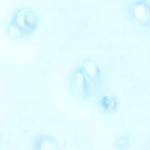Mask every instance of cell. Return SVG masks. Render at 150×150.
Masks as SVG:
<instances>
[{
  "mask_svg": "<svg viewBox=\"0 0 150 150\" xmlns=\"http://www.w3.org/2000/svg\"><path fill=\"white\" fill-rule=\"evenodd\" d=\"M100 103L103 109L108 113L114 112L117 109V103L115 98L113 97L108 96V95L103 96L101 98Z\"/></svg>",
  "mask_w": 150,
  "mask_h": 150,
  "instance_id": "3957f363",
  "label": "cell"
},
{
  "mask_svg": "<svg viewBox=\"0 0 150 150\" xmlns=\"http://www.w3.org/2000/svg\"><path fill=\"white\" fill-rule=\"evenodd\" d=\"M129 139L127 137V136H121L120 139L117 140V146L118 144H121L120 145V147H122V146H126L127 144L129 143Z\"/></svg>",
  "mask_w": 150,
  "mask_h": 150,
  "instance_id": "277c9868",
  "label": "cell"
},
{
  "mask_svg": "<svg viewBox=\"0 0 150 150\" xmlns=\"http://www.w3.org/2000/svg\"><path fill=\"white\" fill-rule=\"evenodd\" d=\"M38 23L39 18L37 13L33 10L23 7L15 13L9 24V29L17 35L28 36L35 32Z\"/></svg>",
  "mask_w": 150,
  "mask_h": 150,
  "instance_id": "6da1fadb",
  "label": "cell"
},
{
  "mask_svg": "<svg viewBox=\"0 0 150 150\" xmlns=\"http://www.w3.org/2000/svg\"><path fill=\"white\" fill-rule=\"evenodd\" d=\"M34 150H59V146L54 138L41 136L35 142Z\"/></svg>",
  "mask_w": 150,
  "mask_h": 150,
  "instance_id": "7a4b0ae2",
  "label": "cell"
}]
</instances>
